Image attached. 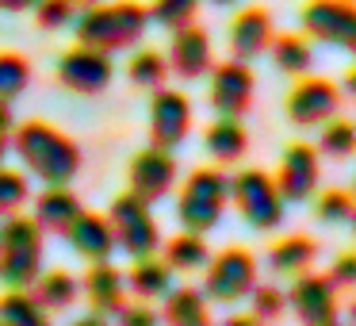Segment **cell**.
I'll return each mask as SVG.
<instances>
[{"mask_svg": "<svg viewBox=\"0 0 356 326\" xmlns=\"http://www.w3.org/2000/svg\"><path fill=\"white\" fill-rule=\"evenodd\" d=\"M19 162L31 177H39L42 185H70L81 169V150L70 134L54 131L50 123H24L12 139Z\"/></svg>", "mask_w": 356, "mask_h": 326, "instance_id": "cell-1", "label": "cell"}, {"mask_svg": "<svg viewBox=\"0 0 356 326\" xmlns=\"http://www.w3.org/2000/svg\"><path fill=\"white\" fill-rule=\"evenodd\" d=\"M77 42L96 50H131L142 42L149 27V8H142L138 0H115V4H88L77 20Z\"/></svg>", "mask_w": 356, "mask_h": 326, "instance_id": "cell-2", "label": "cell"}, {"mask_svg": "<svg viewBox=\"0 0 356 326\" xmlns=\"http://www.w3.org/2000/svg\"><path fill=\"white\" fill-rule=\"evenodd\" d=\"M42 272V226L12 211L0 223V280L8 288H31Z\"/></svg>", "mask_w": 356, "mask_h": 326, "instance_id": "cell-3", "label": "cell"}, {"mask_svg": "<svg viewBox=\"0 0 356 326\" xmlns=\"http://www.w3.org/2000/svg\"><path fill=\"white\" fill-rule=\"evenodd\" d=\"M226 203H230V177L215 165H203L195 169L192 177L184 180V196L177 203V215H180V226L184 231H195V234H207L218 226Z\"/></svg>", "mask_w": 356, "mask_h": 326, "instance_id": "cell-4", "label": "cell"}, {"mask_svg": "<svg viewBox=\"0 0 356 326\" xmlns=\"http://www.w3.org/2000/svg\"><path fill=\"white\" fill-rule=\"evenodd\" d=\"M230 200L238 203L241 219L253 231H276L284 223V196H280L276 180L264 169H241L238 177H230Z\"/></svg>", "mask_w": 356, "mask_h": 326, "instance_id": "cell-5", "label": "cell"}, {"mask_svg": "<svg viewBox=\"0 0 356 326\" xmlns=\"http://www.w3.org/2000/svg\"><path fill=\"white\" fill-rule=\"evenodd\" d=\"M108 219H111V226H115V242H119L123 254L146 257V254H154V249L161 246V231H157L154 211H149V203L142 200V196H134L131 188L111 200Z\"/></svg>", "mask_w": 356, "mask_h": 326, "instance_id": "cell-6", "label": "cell"}, {"mask_svg": "<svg viewBox=\"0 0 356 326\" xmlns=\"http://www.w3.org/2000/svg\"><path fill=\"white\" fill-rule=\"evenodd\" d=\"M257 284V261L249 249L241 246H230L207 261V284H203V295L215 303H238L253 292Z\"/></svg>", "mask_w": 356, "mask_h": 326, "instance_id": "cell-7", "label": "cell"}, {"mask_svg": "<svg viewBox=\"0 0 356 326\" xmlns=\"http://www.w3.org/2000/svg\"><path fill=\"white\" fill-rule=\"evenodd\" d=\"M111 73H115V65H111L108 50L85 47V42H77L73 50H65V54L58 58V85H65L77 96L104 93V88L111 85Z\"/></svg>", "mask_w": 356, "mask_h": 326, "instance_id": "cell-8", "label": "cell"}, {"mask_svg": "<svg viewBox=\"0 0 356 326\" xmlns=\"http://www.w3.org/2000/svg\"><path fill=\"white\" fill-rule=\"evenodd\" d=\"M299 20L314 39L356 54V4L353 0H310Z\"/></svg>", "mask_w": 356, "mask_h": 326, "instance_id": "cell-9", "label": "cell"}, {"mask_svg": "<svg viewBox=\"0 0 356 326\" xmlns=\"http://www.w3.org/2000/svg\"><path fill=\"white\" fill-rule=\"evenodd\" d=\"M127 180H131V192L142 196L146 203L165 200L169 188L177 185V157H172V150L154 146V142H149L146 150H138V154L131 157Z\"/></svg>", "mask_w": 356, "mask_h": 326, "instance_id": "cell-10", "label": "cell"}, {"mask_svg": "<svg viewBox=\"0 0 356 326\" xmlns=\"http://www.w3.org/2000/svg\"><path fill=\"white\" fill-rule=\"evenodd\" d=\"M291 311L302 318L307 326H330L337 323V288L330 277H318V272H295V284L287 292Z\"/></svg>", "mask_w": 356, "mask_h": 326, "instance_id": "cell-11", "label": "cell"}, {"mask_svg": "<svg viewBox=\"0 0 356 326\" xmlns=\"http://www.w3.org/2000/svg\"><path fill=\"white\" fill-rule=\"evenodd\" d=\"M192 131V104L177 88H157L154 104H149V142L165 150H177Z\"/></svg>", "mask_w": 356, "mask_h": 326, "instance_id": "cell-12", "label": "cell"}, {"mask_svg": "<svg viewBox=\"0 0 356 326\" xmlns=\"http://www.w3.org/2000/svg\"><path fill=\"white\" fill-rule=\"evenodd\" d=\"M322 180V165H318V150L307 142H291L280 157V173H276V188L287 203H302L318 192Z\"/></svg>", "mask_w": 356, "mask_h": 326, "instance_id": "cell-13", "label": "cell"}, {"mask_svg": "<svg viewBox=\"0 0 356 326\" xmlns=\"http://www.w3.org/2000/svg\"><path fill=\"white\" fill-rule=\"evenodd\" d=\"M337 104H341V93L333 81L302 73V81L287 93V119L299 127H318L337 116Z\"/></svg>", "mask_w": 356, "mask_h": 326, "instance_id": "cell-14", "label": "cell"}, {"mask_svg": "<svg viewBox=\"0 0 356 326\" xmlns=\"http://www.w3.org/2000/svg\"><path fill=\"white\" fill-rule=\"evenodd\" d=\"M207 100L215 108V116H245L249 104H253V70H249V62L230 58V62L215 65Z\"/></svg>", "mask_w": 356, "mask_h": 326, "instance_id": "cell-15", "label": "cell"}, {"mask_svg": "<svg viewBox=\"0 0 356 326\" xmlns=\"http://www.w3.org/2000/svg\"><path fill=\"white\" fill-rule=\"evenodd\" d=\"M165 58H169V70L177 73L180 81H200L203 73L211 70V39H207V31L195 27V24L177 27Z\"/></svg>", "mask_w": 356, "mask_h": 326, "instance_id": "cell-16", "label": "cell"}, {"mask_svg": "<svg viewBox=\"0 0 356 326\" xmlns=\"http://www.w3.org/2000/svg\"><path fill=\"white\" fill-rule=\"evenodd\" d=\"M65 238H70L73 254H81L88 265L92 261H111V254L119 249L111 219L96 215V211H81V215L73 219V226L65 231Z\"/></svg>", "mask_w": 356, "mask_h": 326, "instance_id": "cell-17", "label": "cell"}, {"mask_svg": "<svg viewBox=\"0 0 356 326\" xmlns=\"http://www.w3.org/2000/svg\"><path fill=\"white\" fill-rule=\"evenodd\" d=\"M272 16L264 8H245L230 20V54L238 62H253L272 47Z\"/></svg>", "mask_w": 356, "mask_h": 326, "instance_id": "cell-18", "label": "cell"}, {"mask_svg": "<svg viewBox=\"0 0 356 326\" xmlns=\"http://www.w3.org/2000/svg\"><path fill=\"white\" fill-rule=\"evenodd\" d=\"M81 200L77 192H70L65 185H50L47 192L35 200V223L42 226V231H54V234H65L73 226V219L81 215Z\"/></svg>", "mask_w": 356, "mask_h": 326, "instance_id": "cell-19", "label": "cell"}, {"mask_svg": "<svg viewBox=\"0 0 356 326\" xmlns=\"http://www.w3.org/2000/svg\"><path fill=\"white\" fill-rule=\"evenodd\" d=\"M123 288H127L123 272L111 269L108 261H92V269H88V277H85V295L96 311L115 315V311L123 307Z\"/></svg>", "mask_w": 356, "mask_h": 326, "instance_id": "cell-20", "label": "cell"}, {"mask_svg": "<svg viewBox=\"0 0 356 326\" xmlns=\"http://www.w3.org/2000/svg\"><path fill=\"white\" fill-rule=\"evenodd\" d=\"M127 288H131L138 300H165V292L172 288V269L165 257H134L131 272H127Z\"/></svg>", "mask_w": 356, "mask_h": 326, "instance_id": "cell-21", "label": "cell"}, {"mask_svg": "<svg viewBox=\"0 0 356 326\" xmlns=\"http://www.w3.org/2000/svg\"><path fill=\"white\" fill-rule=\"evenodd\" d=\"M203 146H207V154L222 165L238 162L249 150V134H245V127H241V116H218L215 123L207 127V134H203Z\"/></svg>", "mask_w": 356, "mask_h": 326, "instance_id": "cell-22", "label": "cell"}, {"mask_svg": "<svg viewBox=\"0 0 356 326\" xmlns=\"http://www.w3.org/2000/svg\"><path fill=\"white\" fill-rule=\"evenodd\" d=\"M165 261H169L172 272H195V269H207L211 249H207V242H203V234L180 231L165 242Z\"/></svg>", "mask_w": 356, "mask_h": 326, "instance_id": "cell-23", "label": "cell"}, {"mask_svg": "<svg viewBox=\"0 0 356 326\" xmlns=\"http://www.w3.org/2000/svg\"><path fill=\"white\" fill-rule=\"evenodd\" d=\"M314 257H318V246H314V238H307V234H291V238L276 242V246L268 249V265H272V272H280V277H295V272L310 269Z\"/></svg>", "mask_w": 356, "mask_h": 326, "instance_id": "cell-24", "label": "cell"}, {"mask_svg": "<svg viewBox=\"0 0 356 326\" xmlns=\"http://www.w3.org/2000/svg\"><path fill=\"white\" fill-rule=\"evenodd\" d=\"M81 295V280L65 269H54V272H39L35 280V300L42 303L47 311H62V307H73Z\"/></svg>", "mask_w": 356, "mask_h": 326, "instance_id": "cell-25", "label": "cell"}, {"mask_svg": "<svg viewBox=\"0 0 356 326\" xmlns=\"http://www.w3.org/2000/svg\"><path fill=\"white\" fill-rule=\"evenodd\" d=\"M165 318L172 326H203L207 323V295L200 288H169L165 292Z\"/></svg>", "mask_w": 356, "mask_h": 326, "instance_id": "cell-26", "label": "cell"}, {"mask_svg": "<svg viewBox=\"0 0 356 326\" xmlns=\"http://www.w3.org/2000/svg\"><path fill=\"white\" fill-rule=\"evenodd\" d=\"M0 323H8V326H42L47 323V307H42L27 288H12V292L0 300Z\"/></svg>", "mask_w": 356, "mask_h": 326, "instance_id": "cell-27", "label": "cell"}, {"mask_svg": "<svg viewBox=\"0 0 356 326\" xmlns=\"http://www.w3.org/2000/svg\"><path fill=\"white\" fill-rule=\"evenodd\" d=\"M268 50H272V62L284 73H291V77H302L314 65V54H310L307 39H299V35H276Z\"/></svg>", "mask_w": 356, "mask_h": 326, "instance_id": "cell-28", "label": "cell"}, {"mask_svg": "<svg viewBox=\"0 0 356 326\" xmlns=\"http://www.w3.org/2000/svg\"><path fill=\"white\" fill-rule=\"evenodd\" d=\"M127 77H131V85L138 88H161L165 77H169V58L157 54V50H138V54L127 62Z\"/></svg>", "mask_w": 356, "mask_h": 326, "instance_id": "cell-29", "label": "cell"}, {"mask_svg": "<svg viewBox=\"0 0 356 326\" xmlns=\"http://www.w3.org/2000/svg\"><path fill=\"white\" fill-rule=\"evenodd\" d=\"M318 150L330 154V157H337V162L353 157L356 154V123H348V119H325L322 139H318Z\"/></svg>", "mask_w": 356, "mask_h": 326, "instance_id": "cell-30", "label": "cell"}, {"mask_svg": "<svg viewBox=\"0 0 356 326\" xmlns=\"http://www.w3.org/2000/svg\"><path fill=\"white\" fill-rule=\"evenodd\" d=\"M31 85V65L24 54H0V100H16Z\"/></svg>", "mask_w": 356, "mask_h": 326, "instance_id": "cell-31", "label": "cell"}, {"mask_svg": "<svg viewBox=\"0 0 356 326\" xmlns=\"http://www.w3.org/2000/svg\"><path fill=\"white\" fill-rule=\"evenodd\" d=\"M203 0H154V8H149V24H161L169 27V31H177V27L192 24L195 12H200Z\"/></svg>", "mask_w": 356, "mask_h": 326, "instance_id": "cell-32", "label": "cell"}, {"mask_svg": "<svg viewBox=\"0 0 356 326\" xmlns=\"http://www.w3.org/2000/svg\"><path fill=\"white\" fill-rule=\"evenodd\" d=\"M356 211V196L345 188H330V192L318 196V219L322 223H348Z\"/></svg>", "mask_w": 356, "mask_h": 326, "instance_id": "cell-33", "label": "cell"}, {"mask_svg": "<svg viewBox=\"0 0 356 326\" xmlns=\"http://www.w3.org/2000/svg\"><path fill=\"white\" fill-rule=\"evenodd\" d=\"M27 200V177L0 162V215L19 211V203Z\"/></svg>", "mask_w": 356, "mask_h": 326, "instance_id": "cell-34", "label": "cell"}, {"mask_svg": "<svg viewBox=\"0 0 356 326\" xmlns=\"http://www.w3.org/2000/svg\"><path fill=\"white\" fill-rule=\"evenodd\" d=\"M249 300H253V318L257 323H272V318H280V311L287 307V295L280 292L276 284H253Z\"/></svg>", "mask_w": 356, "mask_h": 326, "instance_id": "cell-35", "label": "cell"}, {"mask_svg": "<svg viewBox=\"0 0 356 326\" xmlns=\"http://www.w3.org/2000/svg\"><path fill=\"white\" fill-rule=\"evenodd\" d=\"M35 20H39V27H47V31H58V27L77 20V4H73V0H39V4H35Z\"/></svg>", "mask_w": 356, "mask_h": 326, "instance_id": "cell-36", "label": "cell"}, {"mask_svg": "<svg viewBox=\"0 0 356 326\" xmlns=\"http://www.w3.org/2000/svg\"><path fill=\"white\" fill-rule=\"evenodd\" d=\"M330 280H333V288H353L356 284V254H341L330 265Z\"/></svg>", "mask_w": 356, "mask_h": 326, "instance_id": "cell-37", "label": "cell"}, {"mask_svg": "<svg viewBox=\"0 0 356 326\" xmlns=\"http://www.w3.org/2000/svg\"><path fill=\"white\" fill-rule=\"evenodd\" d=\"M115 318H119L123 326H154L157 315H154L149 307H142V303H134V307H127V303H123V307L115 311Z\"/></svg>", "mask_w": 356, "mask_h": 326, "instance_id": "cell-38", "label": "cell"}, {"mask_svg": "<svg viewBox=\"0 0 356 326\" xmlns=\"http://www.w3.org/2000/svg\"><path fill=\"white\" fill-rule=\"evenodd\" d=\"M39 0H0V8L4 12H27V8H35Z\"/></svg>", "mask_w": 356, "mask_h": 326, "instance_id": "cell-39", "label": "cell"}, {"mask_svg": "<svg viewBox=\"0 0 356 326\" xmlns=\"http://www.w3.org/2000/svg\"><path fill=\"white\" fill-rule=\"evenodd\" d=\"M12 131V108L8 100H0V134H8Z\"/></svg>", "mask_w": 356, "mask_h": 326, "instance_id": "cell-40", "label": "cell"}, {"mask_svg": "<svg viewBox=\"0 0 356 326\" xmlns=\"http://www.w3.org/2000/svg\"><path fill=\"white\" fill-rule=\"evenodd\" d=\"M341 93H345V96H356V65L345 73V81H341Z\"/></svg>", "mask_w": 356, "mask_h": 326, "instance_id": "cell-41", "label": "cell"}, {"mask_svg": "<svg viewBox=\"0 0 356 326\" xmlns=\"http://www.w3.org/2000/svg\"><path fill=\"white\" fill-rule=\"evenodd\" d=\"M4 154H8V139L0 134V162H4Z\"/></svg>", "mask_w": 356, "mask_h": 326, "instance_id": "cell-42", "label": "cell"}, {"mask_svg": "<svg viewBox=\"0 0 356 326\" xmlns=\"http://www.w3.org/2000/svg\"><path fill=\"white\" fill-rule=\"evenodd\" d=\"M211 4H238V0H211Z\"/></svg>", "mask_w": 356, "mask_h": 326, "instance_id": "cell-43", "label": "cell"}, {"mask_svg": "<svg viewBox=\"0 0 356 326\" xmlns=\"http://www.w3.org/2000/svg\"><path fill=\"white\" fill-rule=\"evenodd\" d=\"M73 4H96V0H73Z\"/></svg>", "mask_w": 356, "mask_h": 326, "instance_id": "cell-44", "label": "cell"}, {"mask_svg": "<svg viewBox=\"0 0 356 326\" xmlns=\"http://www.w3.org/2000/svg\"><path fill=\"white\" fill-rule=\"evenodd\" d=\"M348 223H353V231H356V211H353V219H348Z\"/></svg>", "mask_w": 356, "mask_h": 326, "instance_id": "cell-45", "label": "cell"}, {"mask_svg": "<svg viewBox=\"0 0 356 326\" xmlns=\"http://www.w3.org/2000/svg\"><path fill=\"white\" fill-rule=\"evenodd\" d=\"M353 323H356V303H353Z\"/></svg>", "mask_w": 356, "mask_h": 326, "instance_id": "cell-46", "label": "cell"}, {"mask_svg": "<svg viewBox=\"0 0 356 326\" xmlns=\"http://www.w3.org/2000/svg\"><path fill=\"white\" fill-rule=\"evenodd\" d=\"M353 196H356V185H353Z\"/></svg>", "mask_w": 356, "mask_h": 326, "instance_id": "cell-47", "label": "cell"}]
</instances>
